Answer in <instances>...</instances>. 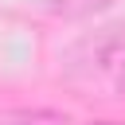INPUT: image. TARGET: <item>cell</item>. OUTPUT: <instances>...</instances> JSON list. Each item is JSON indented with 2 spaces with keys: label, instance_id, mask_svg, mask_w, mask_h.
Instances as JSON below:
<instances>
[{
  "label": "cell",
  "instance_id": "obj_1",
  "mask_svg": "<svg viewBox=\"0 0 125 125\" xmlns=\"http://www.w3.org/2000/svg\"><path fill=\"white\" fill-rule=\"evenodd\" d=\"M0 125H70V117L59 109H23V113L4 117Z\"/></svg>",
  "mask_w": 125,
  "mask_h": 125
},
{
  "label": "cell",
  "instance_id": "obj_2",
  "mask_svg": "<svg viewBox=\"0 0 125 125\" xmlns=\"http://www.w3.org/2000/svg\"><path fill=\"white\" fill-rule=\"evenodd\" d=\"M117 94L125 98V59H121V66H117Z\"/></svg>",
  "mask_w": 125,
  "mask_h": 125
},
{
  "label": "cell",
  "instance_id": "obj_3",
  "mask_svg": "<svg viewBox=\"0 0 125 125\" xmlns=\"http://www.w3.org/2000/svg\"><path fill=\"white\" fill-rule=\"evenodd\" d=\"M86 125H125V121H86Z\"/></svg>",
  "mask_w": 125,
  "mask_h": 125
}]
</instances>
